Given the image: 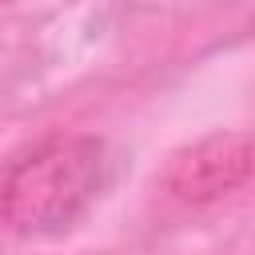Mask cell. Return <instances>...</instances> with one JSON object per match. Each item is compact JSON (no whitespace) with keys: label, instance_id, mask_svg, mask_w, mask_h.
<instances>
[{"label":"cell","instance_id":"cell-2","mask_svg":"<svg viewBox=\"0 0 255 255\" xmlns=\"http://www.w3.org/2000/svg\"><path fill=\"white\" fill-rule=\"evenodd\" d=\"M251 171H255V139L243 131H219L171 151L159 171V183L167 195L183 203H211L235 191Z\"/></svg>","mask_w":255,"mask_h":255},{"label":"cell","instance_id":"cell-1","mask_svg":"<svg viewBox=\"0 0 255 255\" xmlns=\"http://www.w3.org/2000/svg\"><path fill=\"white\" fill-rule=\"evenodd\" d=\"M104 179V143L96 135H52L12 163L0 187V219L20 235L68 231Z\"/></svg>","mask_w":255,"mask_h":255}]
</instances>
